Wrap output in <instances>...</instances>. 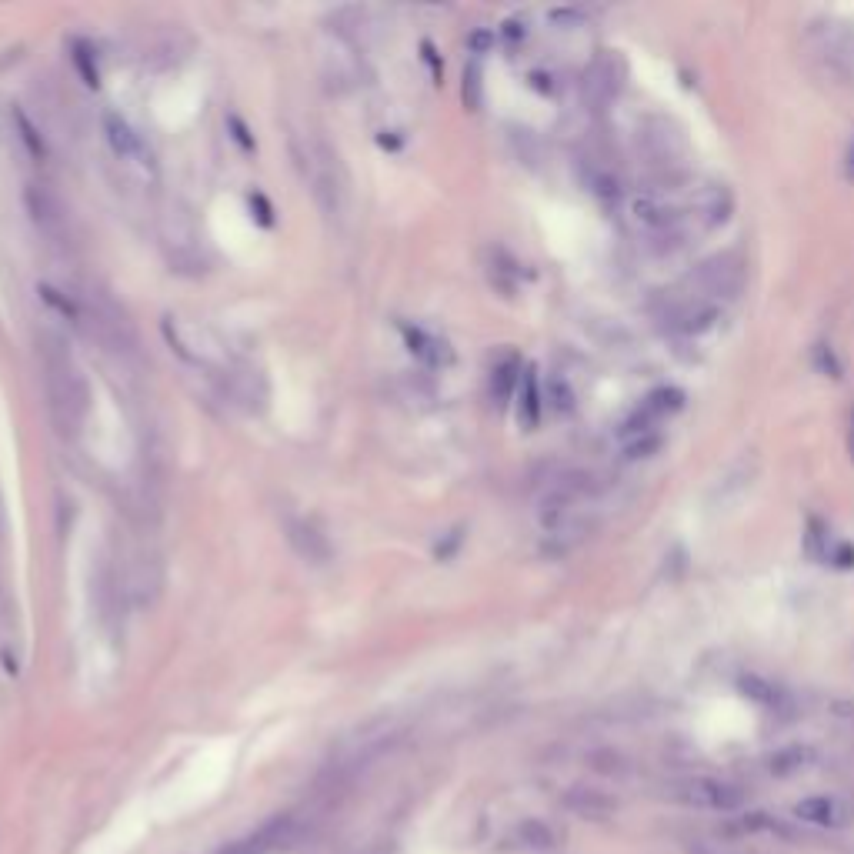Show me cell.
Listing matches in <instances>:
<instances>
[{"label":"cell","instance_id":"obj_15","mask_svg":"<svg viewBox=\"0 0 854 854\" xmlns=\"http://www.w3.org/2000/svg\"><path fill=\"white\" fill-rule=\"evenodd\" d=\"M404 337H407V347L411 354H417L427 367H441V364H451V351L441 337L421 331V327H404Z\"/></svg>","mask_w":854,"mask_h":854},{"label":"cell","instance_id":"obj_4","mask_svg":"<svg viewBox=\"0 0 854 854\" xmlns=\"http://www.w3.org/2000/svg\"><path fill=\"white\" fill-rule=\"evenodd\" d=\"M674 798L688 808H698V811H734L741 808L744 794L738 784L731 781H721V778H708V774H698V778H684L674 784Z\"/></svg>","mask_w":854,"mask_h":854},{"label":"cell","instance_id":"obj_8","mask_svg":"<svg viewBox=\"0 0 854 854\" xmlns=\"http://www.w3.org/2000/svg\"><path fill=\"white\" fill-rule=\"evenodd\" d=\"M691 207H694V217H698L704 227H721V224H728V217L734 214V194L728 184H718V181L701 184L698 191H694Z\"/></svg>","mask_w":854,"mask_h":854},{"label":"cell","instance_id":"obj_9","mask_svg":"<svg viewBox=\"0 0 854 854\" xmlns=\"http://www.w3.org/2000/svg\"><path fill=\"white\" fill-rule=\"evenodd\" d=\"M104 137H107V144H111V151L121 157V161H127V164H151V154H147V147H144V141H141V134L134 131L131 124L124 121L121 114H114V111H107L104 114Z\"/></svg>","mask_w":854,"mask_h":854},{"label":"cell","instance_id":"obj_18","mask_svg":"<svg viewBox=\"0 0 854 854\" xmlns=\"http://www.w3.org/2000/svg\"><path fill=\"white\" fill-rule=\"evenodd\" d=\"M521 401H518V417H521V424L524 427H538V421H541V387H538V374L531 371H524V377H521Z\"/></svg>","mask_w":854,"mask_h":854},{"label":"cell","instance_id":"obj_22","mask_svg":"<svg viewBox=\"0 0 854 854\" xmlns=\"http://www.w3.org/2000/svg\"><path fill=\"white\" fill-rule=\"evenodd\" d=\"M71 61L77 67V74L84 77V84L97 87L101 84V67H97V51L87 41H71Z\"/></svg>","mask_w":854,"mask_h":854},{"label":"cell","instance_id":"obj_10","mask_svg":"<svg viewBox=\"0 0 854 854\" xmlns=\"http://www.w3.org/2000/svg\"><path fill=\"white\" fill-rule=\"evenodd\" d=\"M284 531H287V541L291 548L301 554L307 564H324L331 558V544H327V534L317 528L314 521L307 518H287L284 521Z\"/></svg>","mask_w":854,"mask_h":854},{"label":"cell","instance_id":"obj_1","mask_svg":"<svg viewBox=\"0 0 854 854\" xmlns=\"http://www.w3.org/2000/svg\"><path fill=\"white\" fill-rule=\"evenodd\" d=\"M41 357H44V384H47L51 417H54V424L61 427V434H71L74 438L87 421V411H91L87 377L81 374L74 354L67 351L57 334H44Z\"/></svg>","mask_w":854,"mask_h":854},{"label":"cell","instance_id":"obj_20","mask_svg":"<svg viewBox=\"0 0 854 854\" xmlns=\"http://www.w3.org/2000/svg\"><path fill=\"white\" fill-rule=\"evenodd\" d=\"M738 688L748 694L754 704H761V708H768V711H778L781 704H784V694L774 688L771 681L758 678V674H741V678H738Z\"/></svg>","mask_w":854,"mask_h":854},{"label":"cell","instance_id":"obj_6","mask_svg":"<svg viewBox=\"0 0 854 854\" xmlns=\"http://www.w3.org/2000/svg\"><path fill=\"white\" fill-rule=\"evenodd\" d=\"M691 281H694V287H698V294L694 297H704V301H714V304L728 301V297H734L741 291L744 264L734 254H718V257H711L708 264H701Z\"/></svg>","mask_w":854,"mask_h":854},{"label":"cell","instance_id":"obj_11","mask_svg":"<svg viewBox=\"0 0 854 854\" xmlns=\"http://www.w3.org/2000/svg\"><path fill=\"white\" fill-rule=\"evenodd\" d=\"M124 591L131 594L137 604H151L161 591V564H157L151 554H134L131 568H127L124 578Z\"/></svg>","mask_w":854,"mask_h":854},{"label":"cell","instance_id":"obj_16","mask_svg":"<svg viewBox=\"0 0 854 854\" xmlns=\"http://www.w3.org/2000/svg\"><path fill=\"white\" fill-rule=\"evenodd\" d=\"M231 394L241 401L247 411H261L267 401V384L257 371H231Z\"/></svg>","mask_w":854,"mask_h":854},{"label":"cell","instance_id":"obj_17","mask_svg":"<svg viewBox=\"0 0 854 854\" xmlns=\"http://www.w3.org/2000/svg\"><path fill=\"white\" fill-rule=\"evenodd\" d=\"M584 81H588L584 87H588V94L594 97V101H611L621 87L618 74H614V57H598Z\"/></svg>","mask_w":854,"mask_h":854},{"label":"cell","instance_id":"obj_3","mask_svg":"<svg viewBox=\"0 0 854 854\" xmlns=\"http://www.w3.org/2000/svg\"><path fill=\"white\" fill-rule=\"evenodd\" d=\"M24 204H27V214H31V224L37 227V234H41L47 244L67 247V241H71V217H67V207L61 204V197L44 184H27Z\"/></svg>","mask_w":854,"mask_h":854},{"label":"cell","instance_id":"obj_7","mask_svg":"<svg viewBox=\"0 0 854 854\" xmlns=\"http://www.w3.org/2000/svg\"><path fill=\"white\" fill-rule=\"evenodd\" d=\"M628 211H631V221L638 224L644 234H651V237H671V234H678V227H681L678 207L664 201L661 194L644 191L638 197H631Z\"/></svg>","mask_w":854,"mask_h":854},{"label":"cell","instance_id":"obj_31","mask_svg":"<svg viewBox=\"0 0 854 854\" xmlns=\"http://www.w3.org/2000/svg\"><path fill=\"white\" fill-rule=\"evenodd\" d=\"M848 454H851V464H854V411L848 417Z\"/></svg>","mask_w":854,"mask_h":854},{"label":"cell","instance_id":"obj_5","mask_svg":"<svg viewBox=\"0 0 854 854\" xmlns=\"http://www.w3.org/2000/svg\"><path fill=\"white\" fill-rule=\"evenodd\" d=\"M681 407H684V394L678 391V387H658V391H651L648 397H644L638 411L621 424V431H618L621 441L628 444L634 438H644V434H658L654 427H658L664 417L678 414Z\"/></svg>","mask_w":854,"mask_h":854},{"label":"cell","instance_id":"obj_24","mask_svg":"<svg viewBox=\"0 0 854 854\" xmlns=\"http://www.w3.org/2000/svg\"><path fill=\"white\" fill-rule=\"evenodd\" d=\"M14 124H17V137H21V144L27 147V154L47 157V141H44V134L31 124V117H27L24 111H14Z\"/></svg>","mask_w":854,"mask_h":854},{"label":"cell","instance_id":"obj_29","mask_svg":"<svg viewBox=\"0 0 854 854\" xmlns=\"http://www.w3.org/2000/svg\"><path fill=\"white\" fill-rule=\"evenodd\" d=\"M844 177L854 181V137L848 141V154H844Z\"/></svg>","mask_w":854,"mask_h":854},{"label":"cell","instance_id":"obj_21","mask_svg":"<svg viewBox=\"0 0 854 854\" xmlns=\"http://www.w3.org/2000/svg\"><path fill=\"white\" fill-rule=\"evenodd\" d=\"M568 808L578 811L581 818H604V814L614 811V801L604 798V794H594V791H574L568 798Z\"/></svg>","mask_w":854,"mask_h":854},{"label":"cell","instance_id":"obj_28","mask_svg":"<svg viewBox=\"0 0 854 854\" xmlns=\"http://www.w3.org/2000/svg\"><path fill=\"white\" fill-rule=\"evenodd\" d=\"M814 357H818V367H821V371H828L831 377H838L841 367H838V357L831 354V347L818 344V347H814Z\"/></svg>","mask_w":854,"mask_h":854},{"label":"cell","instance_id":"obj_13","mask_svg":"<svg viewBox=\"0 0 854 854\" xmlns=\"http://www.w3.org/2000/svg\"><path fill=\"white\" fill-rule=\"evenodd\" d=\"M794 818L804 824H814V828H844V824H848V808H844L838 798L814 794V798H804L794 804Z\"/></svg>","mask_w":854,"mask_h":854},{"label":"cell","instance_id":"obj_30","mask_svg":"<svg viewBox=\"0 0 854 854\" xmlns=\"http://www.w3.org/2000/svg\"><path fill=\"white\" fill-rule=\"evenodd\" d=\"M838 564H844V568H851V564H854V551L848 548V544H844V548L838 551Z\"/></svg>","mask_w":854,"mask_h":854},{"label":"cell","instance_id":"obj_14","mask_svg":"<svg viewBox=\"0 0 854 854\" xmlns=\"http://www.w3.org/2000/svg\"><path fill=\"white\" fill-rule=\"evenodd\" d=\"M521 377H524L521 357L518 354H504L501 361L491 367V397H494V404H508L511 394L521 387Z\"/></svg>","mask_w":854,"mask_h":854},{"label":"cell","instance_id":"obj_25","mask_svg":"<svg viewBox=\"0 0 854 854\" xmlns=\"http://www.w3.org/2000/svg\"><path fill=\"white\" fill-rule=\"evenodd\" d=\"M588 187L604 201H614L618 197V177H614L608 167H591L588 171Z\"/></svg>","mask_w":854,"mask_h":854},{"label":"cell","instance_id":"obj_2","mask_svg":"<svg viewBox=\"0 0 854 854\" xmlns=\"http://www.w3.org/2000/svg\"><path fill=\"white\" fill-rule=\"evenodd\" d=\"M294 164L301 171L304 184L311 187L317 207L327 217H341L347 204V177L341 171L337 154L327 147L321 137H294L291 141Z\"/></svg>","mask_w":854,"mask_h":854},{"label":"cell","instance_id":"obj_27","mask_svg":"<svg viewBox=\"0 0 854 854\" xmlns=\"http://www.w3.org/2000/svg\"><path fill=\"white\" fill-rule=\"evenodd\" d=\"M661 448V438L658 434H644V438H634L624 444V451H628V458H648L651 451Z\"/></svg>","mask_w":854,"mask_h":854},{"label":"cell","instance_id":"obj_19","mask_svg":"<svg viewBox=\"0 0 854 854\" xmlns=\"http://www.w3.org/2000/svg\"><path fill=\"white\" fill-rule=\"evenodd\" d=\"M281 834H284V824L274 821V824H267V828H261L257 834H251V838L234 841L231 848H224L221 854H267L277 841H281Z\"/></svg>","mask_w":854,"mask_h":854},{"label":"cell","instance_id":"obj_23","mask_svg":"<svg viewBox=\"0 0 854 854\" xmlns=\"http://www.w3.org/2000/svg\"><path fill=\"white\" fill-rule=\"evenodd\" d=\"M518 841L531 851H551L554 844H558V834H554L544 821H524L518 828Z\"/></svg>","mask_w":854,"mask_h":854},{"label":"cell","instance_id":"obj_12","mask_svg":"<svg viewBox=\"0 0 854 854\" xmlns=\"http://www.w3.org/2000/svg\"><path fill=\"white\" fill-rule=\"evenodd\" d=\"M718 321H721V307L714 301H704V297H691V301H684L678 311L671 314V327L678 334H688V337H698L704 331H711Z\"/></svg>","mask_w":854,"mask_h":854},{"label":"cell","instance_id":"obj_26","mask_svg":"<svg viewBox=\"0 0 854 854\" xmlns=\"http://www.w3.org/2000/svg\"><path fill=\"white\" fill-rule=\"evenodd\" d=\"M548 404L554 407V411H561V414H568L571 407H574V391L568 387V381H564V377H551L548 381Z\"/></svg>","mask_w":854,"mask_h":854}]
</instances>
